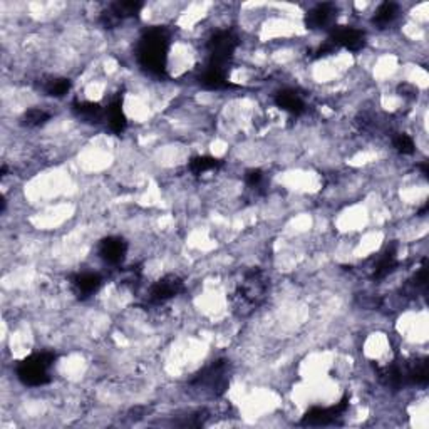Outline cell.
Returning <instances> with one entry per match:
<instances>
[{"label": "cell", "instance_id": "cell-19", "mask_svg": "<svg viewBox=\"0 0 429 429\" xmlns=\"http://www.w3.org/2000/svg\"><path fill=\"white\" fill-rule=\"evenodd\" d=\"M220 166V159L212 158V156H198V158H193L190 161V171L193 174H203L206 171H213Z\"/></svg>", "mask_w": 429, "mask_h": 429}, {"label": "cell", "instance_id": "cell-3", "mask_svg": "<svg viewBox=\"0 0 429 429\" xmlns=\"http://www.w3.org/2000/svg\"><path fill=\"white\" fill-rule=\"evenodd\" d=\"M237 46H239V39L230 30L214 32L210 37L208 44H206V50H208V62L206 64L227 69L228 62L232 61L233 54H235Z\"/></svg>", "mask_w": 429, "mask_h": 429}, {"label": "cell", "instance_id": "cell-6", "mask_svg": "<svg viewBox=\"0 0 429 429\" xmlns=\"http://www.w3.org/2000/svg\"><path fill=\"white\" fill-rule=\"evenodd\" d=\"M347 406H349V397L346 396L341 403L330 406V408H312L302 417L300 424H303V426H327V424H334L339 417L344 415Z\"/></svg>", "mask_w": 429, "mask_h": 429}, {"label": "cell", "instance_id": "cell-2", "mask_svg": "<svg viewBox=\"0 0 429 429\" xmlns=\"http://www.w3.org/2000/svg\"><path fill=\"white\" fill-rule=\"evenodd\" d=\"M56 361L54 352H37L29 356L21 364L17 366V377L22 384L32 386H44L50 381L49 370Z\"/></svg>", "mask_w": 429, "mask_h": 429}, {"label": "cell", "instance_id": "cell-23", "mask_svg": "<svg viewBox=\"0 0 429 429\" xmlns=\"http://www.w3.org/2000/svg\"><path fill=\"white\" fill-rule=\"evenodd\" d=\"M392 144H394V148H396V150L399 151L401 154H412V153H415V141H412L411 136L404 134V132H401V134L394 136Z\"/></svg>", "mask_w": 429, "mask_h": 429}, {"label": "cell", "instance_id": "cell-7", "mask_svg": "<svg viewBox=\"0 0 429 429\" xmlns=\"http://www.w3.org/2000/svg\"><path fill=\"white\" fill-rule=\"evenodd\" d=\"M183 280L177 275H166L154 282L148 290V300L151 303H163L166 300L177 297L179 292H183Z\"/></svg>", "mask_w": 429, "mask_h": 429}, {"label": "cell", "instance_id": "cell-24", "mask_svg": "<svg viewBox=\"0 0 429 429\" xmlns=\"http://www.w3.org/2000/svg\"><path fill=\"white\" fill-rule=\"evenodd\" d=\"M262 181H263V173L260 170H248L247 173H245V183H247L248 186H252V188L260 186V183Z\"/></svg>", "mask_w": 429, "mask_h": 429}, {"label": "cell", "instance_id": "cell-22", "mask_svg": "<svg viewBox=\"0 0 429 429\" xmlns=\"http://www.w3.org/2000/svg\"><path fill=\"white\" fill-rule=\"evenodd\" d=\"M49 118H50L49 112H46L44 109L32 108L24 112V116H22V123L29 128H37V126H42L46 121H49Z\"/></svg>", "mask_w": 429, "mask_h": 429}, {"label": "cell", "instance_id": "cell-11", "mask_svg": "<svg viewBox=\"0 0 429 429\" xmlns=\"http://www.w3.org/2000/svg\"><path fill=\"white\" fill-rule=\"evenodd\" d=\"M74 294L79 299H88L94 295L99 287L103 286V279L92 272H84V274H77L71 282Z\"/></svg>", "mask_w": 429, "mask_h": 429}, {"label": "cell", "instance_id": "cell-4", "mask_svg": "<svg viewBox=\"0 0 429 429\" xmlns=\"http://www.w3.org/2000/svg\"><path fill=\"white\" fill-rule=\"evenodd\" d=\"M268 290V279L265 272L253 268L241 280L237 297H239L240 303L245 307H257L263 302L267 297Z\"/></svg>", "mask_w": 429, "mask_h": 429}, {"label": "cell", "instance_id": "cell-15", "mask_svg": "<svg viewBox=\"0 0 429 429\" xmlns=\"http://www.w3.org/2000/svg\"><path fill=\"white\" fill-rule=\"evenodd\" d=\"M144 7L143 2L139 0H119L109 6V14L116 19V21H124V19L136 17Z\"/></svg>", "mask_w": 429, "mask_h": 429}, {"label": "cell", "instance_id": "cell-21", "mask_svg": "<svg viewBox=\"0 0 429 429\" xmlns=\"http://www.w3.org/2000/svg\"><path fill=\"white\" fill-rule=\"evenodd\" d=\"M71 89V81L66 79V77H56V79H49L46 81L44 84V91L48 92L49 96L54 97H62L66 96Z\"/></svg>", "mask_w": 429, "mask_h": 429}, {"label": "cell", "instance_id": "cell-8", "mask_svg": "<svg viewBox=\"0 0 429 429\" xmlns=\"http://www.w3.org/2000/svg\"><path fill=\"white\" fill-rule=\"evenodd\" d=\"M329 41L337 48H346L349 50H361L366 44V34L362 32L361 29H356V27L350 26H335L330 32Z\"/></svg>", "mask_w": 429, "mask_h": 429}, {"label": "cell", "instance_id": "cell-13", "mask_svg": "<svg viewBox=\"0 0 429 429\" xmlns=\"http://www.w3.org/2000/svg\"><path fill=\"white\" fill-rule=\"evenodd\" d=\"M200 84L203 88L212 89V91H220V89L230 88L228 79H227V69L223 68H214V66L206 64V68L203 69L201 76L198 77Z\"/></svg>", "mask_w": 429, "mask_h": 429}, {"label": "cell", "instance_id": "cell-5", "mask_svg": "<svg viewBox=\"0 0 429 429\" xmlns=\"http://www.w3.org/2000/svg\"><path fill=\"white\" fill-rule=\"evenodd\" d=\"M193 384L213 394H221L228 384V364L227 361H217L205 368L193 379Z\"/></svg>", "mask_w": 429, "mask_h": 429}, {"label": "cell", "instance_id": "cell-1", "mask_svg": "<svg viewBox=\"0 0 429 429\" xmlns=\"http://www.w3.org/2000/svg\"><path fill=\"white\" fill-rule=\"evenodd\" d=\"M168 49H170V32L165 27H153L146 30L139 39L138 56L139 66L154 76H161L166 71Z\"/></svg>", "mask_w": 429, "mask_h": 429}, {"label": "cell", "instance_id": "cell-10", "mask_svg": "<svg viewBox=\"0 0 429 429\" xmlns=\"http://www.w3.org/2000/svg\"><path fill=\"white\" fill-rule=\"evenodd\" d=\"M99 257L109 265H118L124 260L128 252V243L119 237H108L99 243Z\"/></svg>", "mask_w": 429, "mask_h": 429}, {"label": "cell", "instance_id": "cell-16", "mask_svg": "<svg viewBox=\"0 0 429 429\" xmlns=\"http://www.w3.org/2000/svg\"><path fill=\"white\" fill-rule=\"evenodd\" d=\"M404 369H406V381H408V384L423 386V384H426L429 379L426 359H415V361L406 362Z\"/></svg>", "mask_w": 429, "mask_h": 429}, {"label": "cell", "instance_id": "cell-17", "mask_svg": "<svg viewBox=\"0 0 429 429\" xmlns=\"http://www.w3.org/2000/svg\"><path fill=\"white\" fill-rule=\"evenodd\" d=\"M74 112L79 116L81 119L89 121V123H99V121L106 119V109L101 108L97 103H88V101H76L72 104Z\"/></svg>", "mask_w": 429, "mask_h": 429}, {"label": "cell", "instance_id": "cell-20", "mask_svg": "<svg viewBox=\"0 0 429 429\" xmlns=\"http://www.w3.org/2000/svg\"><path fill=\"white\" fill-rule=\"evenodd\" d=\"M397 17V6L394 2H384L377 7L376 14H374L372 22L377 26H388L391 24L394 19Z\"/></svg>", "mask_w": 429, "mask_h": 429}, {"label": "cell", "instance_id": "cell-14", "mask_svg": "<svg viewBox=\"0 0 429 429\" xmlns=\"http://www.w3.org/2000/svg\"><path fill=\"white\" fill-rule=\"evenodd\" d=\"M106 121L109 128H111V131L116 132V134H119V132L126 130L128 119L123 111V99H121V97H114V99L109 103V106L106 108Z\"/></svg>", "mask_w": 429, "mask_h": 429}, {"label": "cell", "instance_id": "cell-9", "mask_svg": "<svg viewBox=\"0 0 429 429\" xmlns=\"http://www.w3.org/2000/svg\"><path fill=\"white\" fill-rule=\"evenodd\" d=\"M335 17H337V9L334 3H319L307 12L306 24L309 29H326L334 24Z\"/></svg>", "mask_w": 429, "mask_h": 429}, {"label": "cell", "instance_id": "cell-12", "mask_svg": "<svg viewBox=\"0 0 429 429\" xmlns=\"http://www.w3.org/2000/svg\"><path fill=\"white\" fill-rule=\"evenodd\" d=\"M275 104L288 114L299 116L306 111V101L294 89H283L275 94Z\"/></svg>", "mask_w": 429, "mask_h": 429}, {"label": "cell", "instance_id": "cell-18", "mask_svg": "<svg viewBox=\"0 0 429 429\" xmlns=\"http://www.w3.org/2000/svg\"><path fill=\"white\" fill-rule=\"evenodd\" d=\"M397 265V255H396V248L389 247L382 255L377 259L376 265H374V272L372 277L374 279H384L388 277L391 272H394Z\"/></svg>", "mask_w": 429, "mask_h": 429}]
</instances>
